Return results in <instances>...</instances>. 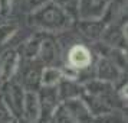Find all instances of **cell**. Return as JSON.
I'll use <instances>...</instances> for the list:
<instances>
[{"mask_svg": "<svg viewBox=\"0 0 128 123\" xmlns=\"http://www.w3.org/2000/svg\"><path fill=\"white\" fill-rule=\"evenodd\" d=\"M29 23L42 32H60L72 25V18L56 3L49 2L36 12L30 13Z\"/></svg>", "mask_w": 128, "mask_h": 123, "instance_id": "1", "label": "cell"}, {"mask_svg": "<svg viewBox=\"0 0 128 123\" xmlns=\"http://www.w3.org/2000/svg\"><path fill=\"white\" fill-rule=\"evenodd\" d=\"M24 91L22 86L19 83L9 81L3 84V93L0 94L2 100L4 101L6 107L10 110L13 117L16 120L22 119V113H23V100H24Z\"/></svg>", "mask_w": 128, "mask_h": 123, "instance_id": "2", "label": "cell"}, {"mask_svg": "<svg viewBox=\"0 0 128 123\" xmlns=\"http://www.w3.org/2000/svg\"><path fill=\"white\" fill-rule=\"evenodd\" d=\"M38 100H39V109H40V116L39 123H48L53 116L55 110L59 107L60 100L58 96V88L56 87H40L38 90Z\"/></svg>", "mask_w": 128, "mask_h": 123, "instance_id": "3", "label": "cell"}, {"mask_svg": "<svg viewBox=\"0 0 128 123\" xmlns=\"http://www.w3.org/2000/svg\"><path fill=\"white\" fill-rule=\"evenodd\" d=\"M111 2L112 0H78V16L81 20H99Z\"/></svg>", "mask_w": 128, "mask_h": 123, "instance_id": "4", "label": "cell"}, {"mask_svg": "<svg viewBox=\"0 0 128 123\" xmlns=\"http://www.w3.org/2000/svg\"><path fill=\"white\" fill-rule=\"evenodd\" d=\"M66 61H68L66 65L75 68L76 71L86 70L89 67H92V64H94L91 49L88 47H85V45H82V44H76V45L70 47V49L68 51Z\"/></svg>", "mask_w": 128, "mask_h": 123, "instance_id": "5", "label": "cell"}, {"mask_svg": "<svg viewBox=\"0 0 128 123\" xmlns=\"http://www.w3.org/2000/svg\"><path fill=\"white\" fill-rule=\"evenodd\" d=\"M60 106L74 123H94L95 117L91 114V111L88 110V107L81 99L68 100L60 103Z\"/></svg>", "mask_w": 128, "mask_h": 123, "instance_id": "6", "label": "cell"}, {"mask_svg": "<svg viewBox=\"0 0 128 123\" xmlns=\"http://www.w3.org/2000/svg\"><path fill=\"white\" fill-rule=\"evenodd\" d=\"M20 55L16 49H7L0 55V81L2 84L12 81L19 68Z\"/></svg>", "mask_w": 128, "mask_h": 123, "instance_id": "7", "label": "cell"}, {"mask_svg": "<svg viewBox=\"0 0 128 123\" xmlns=\"http://www.w3.org/2000/svg\"><path fill=\"white\" fill-rule=\"evenodd\" d=\"M122 75V71L116 68L108 58H99L98 64L95 65V78L99 81H105L114 84Z\"/></svg>", "mask_w": 128, "mask_h": 123, "instance_id": "8", "label": "cell"}, {"mask_svg": "<svg viewBox=\"0 0 128 123\" xmlns=\"http://www.w3.org/2000/svg\"><path fill=\"white\" fill-rule=\"evenodd\" d=\"M58 96L60 103L68 101V100L74 99H81L82 93H84V87L75 80H68V78H62L58 83Z\"/></svg>", "mask_w": 128, "mask_h": 123, "instance_id": "9", "label": "cell"}, {"mask_svg": "<svg viewBox=\"0 0 128 123\" xmlns=\"http://www.w3.org/2000/svg\"><path fill=\"white\" fill-rule=\"evenodd\" d=\"M39 116H40V109H39V100L38 94L26 91L23 100V113L22 119L26 122H38L39 123Z\"/></svg>", "mask_w": 128, "mask_h": 123, "instance_id": "10", "label": "cell"}, {"mask_svg": "<svg viewBox=\"0 0 128 123\" xmlns=\"http://www.w3.org/2000/svg\"><path fill=\"white\" fill-rule=\"evenodd\" d=\"M42 70L39 65H35V67H28L23 72V78H22V83L20 86L24 91H30V93H38V90L40 88V74Z\"/></svg>", "mask_w": 128, "mask_h": 123, "instance_id": "11", "label": "cell"}, {"mask_svg": "<svg viewBox=\"0 0 128 123\" xmlns=\"http://www.w3.org/2000/svg\"><path fill=\"white\" fill-rule=\"evenodd\" d=\"M40 61L46 67H55L53 62L56 61V44L52 38L49 36H43V41L40 44V49H39V55H38Z\"/></svg>", "mask_w": 128, "mask_h": 123, "instance_id": "12", "label": "cell"}, {"mask_svg": "<svg viewBox=\"0 0 128 123\" xmlns=\"http://www.w3.org/2000/svg\"><path fill=\"white\" fill-rule=\"evenodd\" d=\"M82 33L89 38V39H99L104 35V30L106 29V25L99 19V20H81L79 22Z\"/></svg>", "mask_w": 128, "mask_h": 123, "instance_id": "13", "label": "cell"}, {"mask_svg": "<svg viewBox=\"0 0 128 123\" xmlns=\"http://www.w3.org/2000/svg\"><path fill=\"white\" fill-rule=\"evenodd\" d=\"M62 80V72L58 67H43L40 74V87H56Z\"/></svg>", "mask_w": 128, "mask_h": 123, "instance_id": "14", "label": "cell"}, {"mask_svg": "<svg viewBox=\"0 0 128 123\" xmlns=\"http://www.w3.org/2000/svg\"><path fill=\"white\" fill-rule=\"evenodd\" d=\"M43 36L45 35H35L24 44L23 55L28 59H35L36 57L39 55V49H40V44H42V41H43Z\"/></svg>", "mask_w": 128, "mask_h": 123, "instance_id": "15", "label": "cell"}, {"mask_svg": "<svg viewBox=\"0 0 128 123\" xmlns=\"http://www.w3.org/2000/svg\"><path fill=\"white\" fill-rule=\"evenodd\" d=\"M18 32V23H2L0 25V47L10 41L14 33Z\"/></svg>", "mask_w": 128, "mask_h": 123, "instance_id": "16", "label": "cell"}, {"mask_svg": "<svg viewBox=\"0 0 128 123\" xmlns=\"http://www.w3.org/2000/svg\"><path fill=\"white\" fill-rule=\"evenodd\" d=\"M94 123H124V117L118 111H110L106 114L98 116L94 119Z\"/></svg>", "mask_w": 128, "mask_h": 123, "instance_id": "17", "label": "cell"}, {"mask_svg": "<svg viewBox=\"0 0 128 123\" xmlns=\"http://www.w3.org/2000/svg\"><path fill=\"white\" fill-rule=\"evenodd\" d=\"M14 120H16V119L13 117L10 110L6 107L4 101L0 97V123H12V122H14Z\"/></svg>", "mask_w": 128, "mask_h": 123, "instance_id": "18", "label": "cell"}, {"mask_svg": "<svg viewBox=\"0 0 128 123\" xmlns=\"http://www.w3.org/2000/svg\"><path fill=\"white\" fill-rule=\"evenodd\" d=\"M13 7V0H0V15L9 16Z\"/></svg>", "mask_w": 128, "mask_h": 123, "instance_id": "19", "label": "cell"}, {"mask_svg": "<svg viewBox=\"0 0 128 123\" xmlns=\"http://www.w3.org/2000/svg\"><path fill=\"white\" fill-rule=\"evenodd\" d=\"M50 0H28V6H29L30 12H36L38 9L43 7L45 5H48Z\"/></svg>", "mask_w": 128, "mask_h": 123, "instance_id": "20", "label": "cell"}, {"mask_svg": "<svg viewBox=\"0 0 128 123\" xmlns=\"http://www.w3.org/2000/svg\"><path fill=\"white\" fill-rule=\"evenodd\" d=\"M18 123H38V122H26L23 119H20V120H18Z\"/></svg>", "mask_w": 128, "mask_h": 123, "instance_id": "21", "label": "cell"}, {"mask_svg": "<svg viewBox=\"0 0 128 123\" xmlns=\"http://www.w3.org/2000/svg\"><path fill=\"white\" fill-rule=\"evenodd\" d=\"M12 123H18V120H14V122H12Z\"/></svg>", "mask_w": 128, "mask_h": 123, "instance_id": "22", "label": "cell"}]
</instances>
